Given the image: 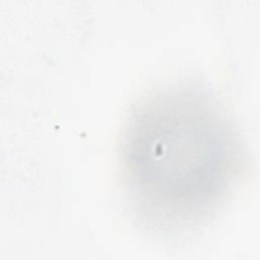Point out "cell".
I'll return each instance as SVG.
<instances>
[{
	"instance_id": "1",
	"label": "cell",
	"mask_w": 260,
	"mask_h": 260,
	"mask_svg": "<svg viewBox=\"0 0 260 260\" xmlns=\"http://www.w3.org/2000/svg\"><path fill=\"white\" fill-rule=\"evenodd\" d=\"M118 162L132 217L149 234L170 238L192 234L219 214L244 179L247 155L219 101L180 82L132 108Z\"/></svg>"
}]
</instances>
